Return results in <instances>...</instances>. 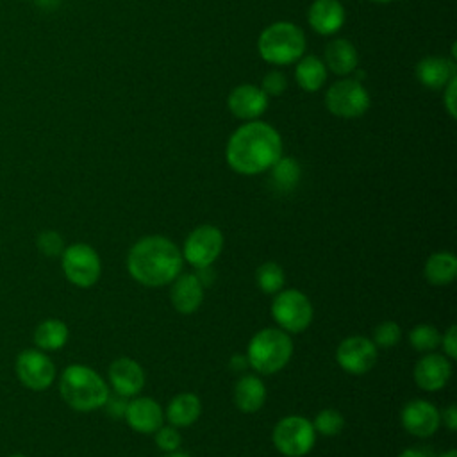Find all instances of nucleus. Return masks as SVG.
Wrapping results in <instances>:
<instances>
[{
  "label": "nucleus",
  "instance_id": "obj_9",
  "mask_svg": "<svg viewBox=\"0 0 457 457\" xmlns=\"http://www.w3.org/2000/svg\"><path fill=\"white\" fill-rule=\"evenodd\" d=\"M62 271L66 278L79 286L89 287L96 284L102 273V262L98 253L86 243H75L62 250Z\"/></svg>",
  "mask_w": 457,
  "mask_h": 457
},
{
  "label": "nucleus",
  "instance_id": "obj_39",
  "mask_svg": "<svg viewBox=\"0 0 457 457\" xmlns=\"http://www.w3.org/2000/svg\"><path fill=\"white\" fill-rule=\"evenodd\" d=\"M230 364H232L234 370H243V368L248 364V361H246V357H243V355H234V357L230 359Z\"/></svg>",
  "mask_w": 457,
  "mask_h": 457
},
{
  "label": "nucleus",
  "instance_id": "obj_5",
  "mask_svg": "<svg viewBox=\"0 0 457 457\" xmlns=\"http://www.w3.org/2000/svg\"><path fill=\"white\" fill-rule=\"evenodd\" d=\"M293 355V341L282 328H262L255 332L246 348L248 364L261 375L280 371Z\"/></svg>",
  "mask_w": 457,
  "mask_h": 457
},
{
  "label": "nucleus",
  "instance_id": "obj_1",
  "mask_svg": "<svg viewBox=\"0 0 457 457\" xmlns=\"http://www.w3.org/2000/svg\"><path fill=\"white\" fill-rule=\"evenodd\" d=\"M282 155V137L266 121L252 120L237 127L227 141V164L239 175L268 171Z\"/></svg>",
  "mask_w": 457,
  "mask_h": 457
},
{
  "label": "nucleus",
  "instance_id": "obj_4",
  "mask_svg": "<svg viewBox=\"0 0 457 457\" xmlns=\"http://www.w3.org/2000/svg\"><path fill=\"white\" fill-rule=\"evenodd\" d=\"M259 55L275 66L296 62L305 52V34L291 21H275L262 29L257 39Z\"/></svg>",
  "mask_w": 457,
  "mask_h": 457
},
{
  "label": "nucleus",
  "instance_id": "obj_12",
  "mask_svg": "<svg viewBox=\"0 0 457 457\" xmlns=\"http://www.w3.org/2000/svg\"><path fill=\"white\" fill-rule=\"evenodd\" d=\"M18 378L34 391L46 389L55 377L52 361L39 350H25L16 359Z\"/></svg>",
  "mask_w": 457,
  "mask_h": 457
},
{
  "label": "nucleus",
  "instance_id": "obj_7",
  "mask_svg": "<svg viewBox=\"0 0 457 457\" xmlns=\"http://www.w3.org/2000/svg\"><path fill=\"white\" fill-rule=\"evenodd\" d=\"M273 445L286 457H303L316 443V430L312 421L303 416H286L278 420L273 428Z\"/></svg>",
  "mask_w": 457,
  "mask_h": 457
},
{
  "label": "nucleus",
  "instance_id": "obj_20",
  "mask_svg": "<svg viewBox=\"0 0 457 457\" xmlns=\"http://www.w3.org/2000/svg\"><path fill=\"white\" fill-rule=\"evenodd\" d=\"M416 79L428 89H443L455 77L453 61L439 55L423 57L416 64Z\"/></svg>",
  "mask_w": 457,
  "mask_h": 457
},
{
  "label": "nucleus",
  "instance_id": "obj_6",
  "mask_svg": "<svg viewBox=\"0 0 457 457\" xmlns=\"http://www.w3.org/2000/svg\"><path fill=\"white\" fill-rule=\"evenodd\" d=\"M271 316L277 321L278 328L287 334H298L305 330L312 321V303L298 289H280L273 295Z\"/></svg>",
  "mask_w": 457,
  "mask_h": 457
},
{
  "label": "nucleus",
  "instance_id": "obj_27",
  "mask_svg": "<svg viewBox=\"0 0 457 457\" xmlns=\"http://www.w3.org/2000/svg\"><path fill=\"white\" fill-rule=\"evenodd\" d=\"M270 171H271L273 184L280 191L293 189L300 180V164L293 157L280 155V159L270 168Z\"/></svg>",
  "mask_w": 457,
  "mask_h": 457
},
{
  "label": "nucleus",
  "instance_id": "obj_13",
  "mask_svg": "<svg viewBox=\"0 0 457 457\" xmlns=\"http://www.w3.org/2000/svg\"><path fill=\"white\" fill-rule=\"evenodd\" d=\"M400 420L409 434L418 437H430L441 425V412L434 403L416 398L403 405Z\"/></svg>",
  "mask_w": 457,
  "mask_h": 457
},
{
  "label": "nucleus",
  "instance_id": "obj_36",
  "mask_svg": "<svg viewBox=\"0 0 457 457\" xmlns=\"http://www.w3.org/2000/svg\"><path fill=\"white\" fill-rule=\"evenodd\" d=\"M455 87H457V77H453L445 87H443V104L452 118H455Z\"/></svg>",
  "mask_w": 457,
  "mask_h": 457
},
{
  "label": "nucleus",
  "instance_id": "obj_42",
  "mask_svg": "<svg viewBox=\"0 0 457 457\" xmlns=\"http://www.w3.org/2000/svg\"><path fill=\"white\" fill-rule=\"evenodd\" d=\"M439 457H457V452H455V450H448L446 453H443V455H439Z\"/></svg>",
  "mask_w": 457,
  "mask_h": 457
},
{
  "label": "nucleus",
  "instance_id": "obj_41",
  "mask_svg": "<svg viewBox=\"0 0 457 457\" xmlns=\"http://www.w3.org/2000/svg\"><path fill=\"white\" fill-rule=\"evenodd\" d=\"M166 457H191V455H187V453H184V452L175 450V452H170Z\"/></svg>",
  "mask_w": 457,
  "mask_h": 457
},
{
  "label": "nucleus",
  "instance_id": "obj_18",
  "mask_svg": "<svg viewBox=\"0 0 457 457\" xmlns=\"http://www.w3.org/2000/svg\"><path fill=\"white\" fill-rule=\"evenodd\" d=\"M346 20L345 7L339 0H314L307 11L311 29L321 36L336 34Z\"/></svg>",
  "mask_w": 457,
  "mask_h": 457
},
{
  "label": "nucleus",
  "instance_id": "obj_35",
  "mask_svg": "<svg viewBox=\"0 0 457 457\" xmlns=\"http://www.w3.org/2000/svg\"><path fill=\"white\" fill-rule=\"evenodd\" d=\"M441 346H443V353L448 359H455L457 357V327L452 325L445 336H441Z\"/></svg>",
  "mask_w": 457,
  "mask_h": 457
},
{
  "label": "nucleus",
  "instance_id": "obj_22",
  "mask_svg": "<svg viewBox=\"0 0 457 457\" xmlns=\"http://www.w3.org/2000/svg\"><path fill=\"white\" fill-rule=\"evenodd\" d=\"M325 66L336 75H348L357 68L359 55L348 39H334L325 46Z\"/></svg>",
  "mask_w": 457,
  "mask_h": 457
},
{
  "label": "nucleus",
  "instance_id": "obj_38",
  "mask_svg": "<svg viewBox=\"0 0 457 457\" xmlns=\"http://www.w3.org/2000/svg\"><path fill=\"white\" fill-rule=\"evenodd\" d=\"M441 420H443V423L446 425L448 430H455V428H457V407H455L453 403L448 405V407L443 411Z\"/></svg>",
  "mask_w": 457,
  "mask_h": 457
},
{
  "label": "nucleus",
  "instance_id": "obj_30",
  "mask_svg": "<svg viewBox=\"0 0 457 457\" xmlns=\"http://www.w3.org/2000/svg\"><path fill=\"white\" fill-rule=\"evenodd\" d=\"M312 427L316 432H320L321 436H327V437H332V436H337L343 427H345V418L339 411L336 409H323L316 414L314 421H312Z\"/></svg>",
  "mask_w": 457,
  "mask_h": 457
},
{
  "label": "nucleus",
  "instance_id": "obj_10",
  "mask_svg": "<svg viewBox=\"0 0 457 457\" xmlns=\"http://www.w3.org/2000/svg\"><path fill=\"white\" fill-rule=\"evenodd\" d=\"M223 248V234L214 225H200L189 232L182 246V257L193 268L211 266Z\"/></svg>",
  "mask_w": 457,
  "mask_h": 457
},
{
  "label": "nucleus",
  "instance_id": "obj_23",
  "mask_svg": "<svg viewBox=\"0 0 457 457\" xmlns=\"http://www.w3.org/2000/svg\"><path fill=\"white\" fill-rule=\"evenodd\" d=\"M200 412L202 402L195 393H179L170 400L164 418L173 427H189L200 418Z\"/></svg>",
  "mask_w": 457,
  "mask_h": 457
},
{
  "label": "nucleus",
  "instance_id": "obj_21",
  "mask_svg": "<svg viewBox=\"0 0 457 457\" xmlns=\"http://www.w3.org/2000/svg\"><path fill=\"white\" fill-rule=\"evenodd\" d=\"M234 402L241 412H257L266 402V386L257 375H243L234 386Z\"/></svg>",
  "mask_w": 457,
  "mask_h": 457
},
{
  "label": "nucleus",
  "instance_id": "obj_17",
  "mask_svg": "<svg viewBox=\"0 0 457 457\" xmlns=\"http://www.w3.org/2000/svg\"><path fill=\"white\" fill-rule=\"evenodd\" d=\"M109 384L118 395L125 398L136 396L145 386V371L137 361L130 357H120L109 366Z\"/></svg>",
  "mask_w": 457,
  "mask_h": 457
},
{
  "label": "nucleus",
  "instance_id": "obj_26",
  "mask_svg": "<svg viewBox=\"0 0 457 457\" xmlns=\"http://www.w3.org/2000/svg\"><path fill=\"white\" fill-rule=\"evenodd\" d=\"M34 341L41 350H59L68 341V327L61 320H45L36 328Z\"/></svg>",
  "mask_w": 457,
  "mask_h": 457
},
{
  "label": "nucleus",
  "instance_id": "obj_29",
  "mask_svg": "<svg viewBox=\"0 0 457 457\" xmlns=\"http://www.w3.org/2000/svg\"><path fill=\"white\" fill-rule=\"evenodd\" d=\"M409 343L416 352L428 353L441 345V334L434 325L421 323L409 332Z\"/></svg>",
  "mask_w": 457,
  "mask_h": 457
},
{
  "label": "nucleus",
  "instance_id": "obj_8",
  "mask_svg": "<svg viewBox=\"0 0 457 457\" xmlns=\"http://www.w3.org/2000/svg\"><path fill=\"white\" fill-rule=\"evenodd\" d=\"M327 109L345 120L362 116L370 107V95L357 79H343L334 82L325 93Z\"/></svg>",
  "mask_w": 457,
  "mask_h": 457
},
{
  "label": "nucleus",
  "instance_id": "obj_43",
  "mask_svg": "<svg viewBox=\"0 0 457 457\" xmlns=\"http://www.w3.org/2000/svg\"><path fill=\"white\" fill-rule=\"evenodd\" d=\"M371 2H375V4H389L393 0H371Z\"/></svg>",
  "mask_w": 457,
  "mask_h": 457
},
{
  "label": "nucleus",
  "instance_id": "obj_19",
  "mask_svg": "<svg viewBox=\"0 0 457 457\" xmlns=\"http://www.w3.org/2000/svg\"><path fill=\"white\" fill-rule=\"evenodd\" d=\"M170 300L173 307L182 314H191L198 311L204 302V284L196 273H180L171 282Z\"/></svg>",
  "mask_w": 457,
  "mask_h": 457
},
{
  "label": "nucleus",
  "instance_id": "obj_14",
  "mask_svg": "<svg viewBox=\"0 0 457 457\" xmlns=\"http://www.w3.org/2000/svg\"><path fill=\"white\" fill-rule=\"evenodd\" d=\"M268 98L270 96L255 84H239L228 93L227 107L236 118L252 121L259 120V116L264 114L270 102Z\"/></svg>",
  "mask_w": 457,
  "mask_h": 457
},
{
  "label": "nucleus",
  "instance_id": "obj_34",
  "mask_svg": "<svg viewBox=\"0 0 457 457\" xmlns=\"http://www.w3.org/2000/svg\"><path fill=\"white\" fill-rule=\"evenodd\" d=\"M287 87V79L284 73L280 71H270L264 75L261 89L268 95V96H278L286 91Z\"/></svg>",
  "mask_w": 457,
  "mask_h": 457
},
{
  "label": "nucleus",
  "instance_id": "obj_2",
  "mask_svg": "<svg viewBox=\"0 0 457 457\" xmlns=\"http://www.w3.org/2000/svg\"><path fill=\"white\" fill-rule=\"evenodd\" d=\"M182 252L164 236L141 237L127 257L130 277L146 287L171 284L182 273Z\"/></svg>",
  "mask_w": 457,
  "mask_h": 457
},
{
  "label": "nucleus",
  "instance_id": "obj_31",
  "mask_svg": "<svg viewBox=\"0 0 457 457\" xmlns=\"http://www.w3.org/2000/svg\"><path fill=\"white\" fill-rule=\"evenodd\" d=\"M402 337V328L395 321H382L373 332V343L380 348L395 346Z\"/></svg>",
  "mask_w": 457,
  "mask_h": 457
},
{
  "label": "nucleus",
  "instance_id": "obj_28",
  "mask_svg": "<svg viewBox=\"0 0 457 457\" xmlns=\"http://www.w3.org/2000/svg\"><path fill=\"white\" fill-rule=\"evenodd\" d=\"M255 282L259 289L266 295H277L280 289H284L286 284V273L277 262H264L255 271Z\"/></svg>",
  "mask_w": 457,
  "mask_h": 457
},
{
  "label": "nucleus",
  "instance_id": "obj_32",
  "mask_svg": "<svg viewBox=\"0 0 457 457\" xmlns=\"http://www.w3.org/2000/svg\"><path fill=\"white\" fill-rule=\"evenodd\" d=\"M154 434H155V445H157L162 452H166V453L179 450V446H180V443H182L180 434H179L177 427H173V425H168V427H162V425H161Z\"/></svg>",
  "mask_w": 457,
  "mask_h": 457
},
{
  "label": "nucleus",
  "instance_id": "obj_11",
  "mask_svg": "<svg viewBox=\"0 0 457 457\" xmlns=\"http://www.w3.org/2000/svg\"><path fill=\"white\" fill-rule=\"evenodd\" d=\"M378 352L371 339L364 336H350L343 339L336 350L337 364L352 375L368 373L377 362Z\"/></svg>",
  "mask_w": 457,
  "mask_h": 457
},
{
  "label": "nucleus",
  "instance_id": "obj_24",
  "mask_svg": "<svg viewBox=\"0 0 457 457\" xmlns=\"http://www.w3.org/2000/svg\"><path fill=\"white\" fill-rule=\"evenodd\" d=\"M295 79L303 91L314 93L327 82V66L320 57L305 55L296 61Z\"/></svg>",
  "mask_w": 457,
  "mask_h": 457
},
{
  "label": "nucleus",
  "instance_id": "obj_37",
  "mask_svg": "<svg viewBox=\"0 0 457 457\" xmlns=\"http://www.w3.org/2000/svg\"><path fill=\"white\" fill-rule=\"evenodd\" d=\"M118 395V393H116ZM105 405H107V411H109V414H114V416H123L125 414V407H127V402H125V396H121V395H118V398L114 400L111 395L107 396V402H105ZM104 405V407H105Z\"/></svg>",
  "mask_w": 457,
  "mask_h": 457
},
{
  "label": "nucleus",
  "instance_id": "obj_40",
  "mask_svg": "<svg viewBox=\"0 0 457 457\" xmlns=\"http://www.w3.org/2000/svg\"><path fill=\"white\" fill-rule=\"evenodd\" d=\"M398 457H428L423 450H418V448H407L403 450Z\"/></svg>",
  "mask_w": 457,
  "mask_h": 457
},
{
  "label": "nucleus",
  "instance_id": "obj_25",
  "mask_svg": "<svg viewBox=\"0 0 457 457\" xmlns=\"http://www.w3.org/2000/svg\"><path fill=\"white\" fill-rule=\"evenodd\" d=\"M427 282L434 286H446L453 282L457 275V257L452 252H436L432 253L423 268Z\"/></svg>",
  "mask_w": 457,
  "mask_h": 457
},
{
  "label": "nucleus",
  "instance_id": "obj_15",
  "mask_svg": "<svg viewBox=\"0 0 457 457\" xmlns=\"http://www.w3.org/2000/svg\"><path fill=\"white\" fill-rule=\"evenodd\" d=\"M452 378V362L445 353H425L414 366V382L423 391H439Z\"/></svg>",
  "mask_w": 457,
  "mask_h": 457
},
{
  "label": "nucleus",
  "instance_id": "obj_3",
  "mask_svg": "<svg viewBox=\"0 0 457 457\" xmlns=\"http://www.w3.org/2000/svg\"><path fill=\"white\" fill-rule=\"evenodd\" d=\"M59 389L64 402L80 412L104 407L109 396L105 380L95 370L82 364H71L62 371Z\"/></svg>",
  "mask_w": 457,
  "mask_h": 457
},
{
  "label": "nucleus",
  "instance_id": "obj_33",
  "mask_svg": "<svg viewBox=\"0 0 457 457\" xmlns=\"http://www.w3.org/2000/svg\"><path fill=\"white\" fill-rule=\"evenodd\" d=\"M37 246L39 250L45 253V255H50V257H55V255H61L62 250H64V245H62V239L57 232L54 230H46L43 234H39L37 237Z\"/></svg>",
  "mask_w": 457,
  "mask_h": 457
},
{
  "label": "nucleus",
  "instance_id": "obj_16",
  "mask_svg": "<svg viewBox=\"0 0 457 457\" xmlns=\"http://www.w3.org/2000/svg\"><path fill=\"white\" fill-rule=\"evenodd\" d=\"M123 418L132 430L139 434H154L162 425L164 412L154 398L137 396L127 402Z\"/></svg>",
  "mask_w": 457,
  "mask_h": 457
},
{
  "label": "nucleus",
  "instance_id": "obj_44",
  "mask_svg": "<svg viewBox=\"0 0 457 457\" xmlns=\"http://www.w3.org/2000/svg\"><path fill=\"white\" fill-rule=\"evenodd\" d=\"M11 457H23V455H11Z\"/></svg>",
  "mask_w": 457,
  "mask_h": 457
}]
</instances>
